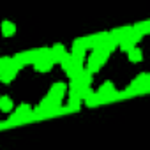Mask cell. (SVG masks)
Segmentation results:
<instances>
[{
    "mask_svg": "<svg viewBox=\"0 0 150 150\" xmlns=\"http://www.w3.org/2000/svg\"><path fill=\"white\" fill-rule=\"evenodd\" d=\"M108 55H110L108 50H104V48H101V46H96V48H94V53H92L90 58H88V69H87V71H90V72L97 71V69L104 64V60L108 58Z\"/></svg>",
    "mask_w": 150,
    "mask_h": 150,
    "instance_id": "6da1fadb",
    "label": "cell"
},
{
    "mask_svg": "<svg viewBox=\"0 0 150 150\" xmlns=\"http://www.w3.org/2000/svg\"><path fill=\"white\" fill-rule=\"evenodd\" d=\"M64 53H65V48H64L62 44H55V46L50 50V57H51L53 62H60V58L64 57Z\"/></svg>",
    "mask_w": 150,
    "mask_h": 150,
    "instance_id": "7a4b0ae2",
    "label": "cell"
},
{
    "mask_svg": "<svg viewBox=\"0 0 150 150\" xmlns=\"http://www.w3.org/2000/svg\"><path fill=\"white\" fill-rule=\"evenodd\" d=\"M14 32H16V25L13 21H9V20L2 21V35L4 37H11V35H14Z\"/></svg>",
    "mask_w": 150,
    "mask_h": 150,
    "instance_id": "3957f363",
    "label": "cell"
},
{
    "mask_svg": "<svg viewBox=\"0 0 150 150\" xmlns=\"http://www.w3.org/2000/svg\"><path fill=\"white\" fill-rule=\"evenodd\" d=\"M64 94H65V85L64 83H55L53 87H51V90H50V96H53V97H64Z\"/></svg>",
    "mask_w": 150,
    "mask_h": 150,
    "instance_id": "277c9868",
    "label": "cell"
},
{
    "mask_svg": "<svg viewBox=\"0 0 150 150\" xmlns=\"http://www.w3.org/2000/svg\"><path fill=\"white\" fill-rule=\"evenodd\" d=\"M132 32H134V34H138V35L146 34V32H148V21H141V23L134 25V27H132Z\"/></svg>",
    "mask_w": 150,
    "mask_h": 150,
    "instance_id": "5b68a950",
    "label": "cell"
},
{
    "mask_svg": "<svg viewBox=\"0 0 150 150\" xmlns=\"http://www.w3.org/2000/svg\"><path fill=\"white\" fill-rule=\"evenodd\" d=\"M127 53H129V60H131V62H141V58H143V57H141V51H139L136 46H132Z\"/></svg>",
    "mask_w": 150,
    "mask_h": 150,
    "instance_id": "8992f818",
    "label": "cell"
},
{
    "mask_svg": "<svg viewBox=\"0 0 150 150\" xmlns=\"http://www.w3.org/2000/svg\"><path fill=\"white\" fill-rule=\"evenodd\" d=\"M11 108H13V101L9 97H2V99H0V110H2V111H9Z\"/></svg>",
    "mask_w": 150,
    "mask_h": 150,
    "instance_id": "52a82bcc",
    "label": "cell"
}]
</instances>
